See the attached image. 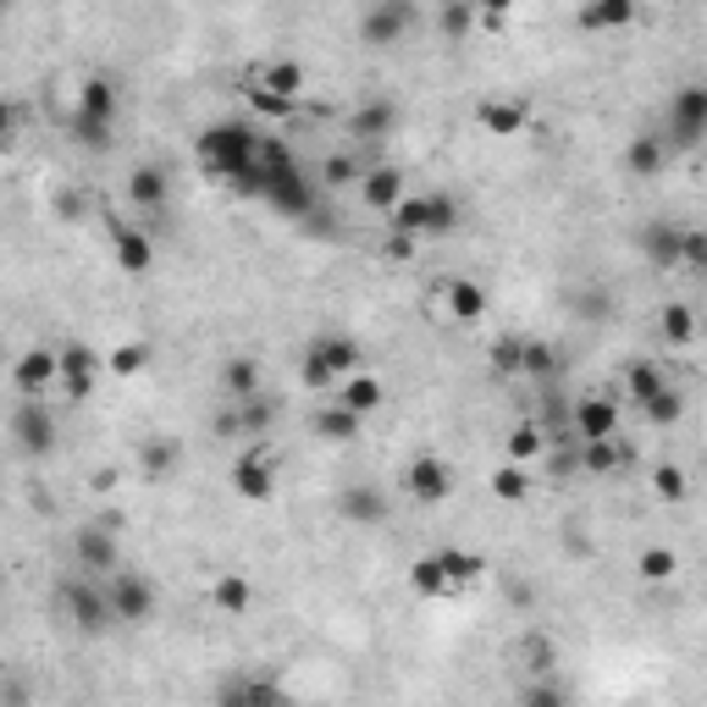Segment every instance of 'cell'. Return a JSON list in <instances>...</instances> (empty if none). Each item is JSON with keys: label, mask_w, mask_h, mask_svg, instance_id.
<instances>
[{"label": "cell", "mask_w": 707, "mask_h": 707, "mask_svg": "<svg viewBox=\"0 0 707 707\" xmlns=\"http://www.w3.org/2000/svg\"><path fill=\"white\" fill-rule=\"evenodd\" d=\"M271 210H282V216H309L315 210V183L304 177V166L287 155V144L282 139H271L265 133V144H260V166H254V183H249Z\"/></svg>", "instance_id": "1"}, {"label": "cell", "mask_w": 707, "mask_h": 707, "mask_svg": "<svg viewBox=\"0 0 707 707\" xmlns=\"http://www.w3.org/2000/svg\"><path fill=\"white\" fill-rule=\"evenodd\" d=\"M260 144H265V133H254L249 122H210L199 133V161H205L210 177L249 188L254 166H260Z\"/></svg>", "instance_id": "2"}, {"label": "cell", "mask_w": 707, "mask_h": 707, "mask_svg": "<svg viewBox=\"0 0 707 707\" xmlns=\"http://www.w3.org/2000/svg\"><path fill=\"white\" fill-rule=\"evenodd\" d=\"M62 608H67L73 630H84V635H106V630L117 624L111 591H106L95 575H78V580H67V591H62Z\"/></svg>", "instance_id": "3"}, {"label": "cell", "mask_w": 707, "mask_h": 707, "mask_svg": "<svg viewBox=\"0 0 707 707\" xmlns=\"http://www.w3.org/2000/svg\"><path fill=\"white\" fill-rule=\"evenodd\" d=\"M404 492L415 498V503H448L454 498V465L443 459V454H415L410 465H404Z\"/></svg>", "instance_id": "4"}, {"label": "cell", "mask_w": 707, "mask_h": 707, "mask_svg": "<svg viewBox=\"0 0 707 707\" xmlns=\"http://www.w3.org/2000/svg\"><path fill=\"white\" fill-rule=\"evenodd\" d=\"M415 7H410V0H377V7H366V18H360V40L366 45H399L410 29H415Z\"/></svg>", "instance_id": "5"}, {"label": "cell", "mask_w": 707, "mask_h": 707, "mask_svg": "<svg viewBox=\"0 0 707 707\" xmlns=\"http://www.w3.org/2000/svg\"><path fill=\"white\" fill-rule=\"evenodd\" d=\"M12 443H18L29 459H40V454L56 448V415L45 410V399H23V404H18V415H12Z\"/></svg>", "instance_id": "6"}, {"label": "cell", "mask_w": 707, "mask_h": 707, "mask_svg": "<svg viewBox=\"0 0 707 707\" xmlns=\"http://www.w3.org/2000/svg\"><path fill=\"white\" fill-rule=\"evenodd\" d=\"M707 133V84H685L668 100V144H696Z\"/></svg>", "instance_id": "7"}, {"label": "cell", "mask_w": 707, "mask_h": 707, "mask_svg": "<svg viewBox=\"0 0 707 707\" xmlns=\"http://www.w3.org/2000/svg\"><path fill=\"white\" fill-rule=\"evenodd\" d=\"M12 382H18L23 399H45L62 382V348H29V354H18Z\"/></svg>", "instance_id": "8"}, {"label": "cell", "mask_w": 707, "mask_h": 707, "mask_svg": "<svg viewBox=\"0 0 707 707\" xmlns=\"http://www.w3.org/2000/svg\"><path fill=\"white\" fill-rule=\"evenodd\" d=\"M232 487H238V498H249V503H265V498L276 492V459H271L265 443H249V454L232 465Z\"/></svg>", "instance_id": "9"}, {"label": "cell", "mask_w": 707, "mask_h": 707, "mask_svg": "<svg viewBox=\"0 0 707 707\" xmlns=\"http://www.w3.org/2000/svg\"><path fill=\"white\" fill-rule=\"evenodd\" d=\"M106 591H111L117 624H144V619L155 613V586H150L139 569H128V575H111V580H106Z\"/></svg>", "instance_id": "10"}, {"label": "cell", "mask_w": 707, "mask_h": 707, "mask_svg": "<svg viewBox=\"0 0 707 707\" xmlns=\"http://www.w3.org/2000/svg\"><path fill=\"white\" fill-rule=\"evenodd\" d=\"M575 437H580V443H613V437H619V399L586 393V399L575 404Z\"/></svg>", "instance_id": "11"}, {"label": "cell", "mask_w": 707, "mask_h": 707, "mask_svg": "<svg viewBox=\"0 0 707 707\" xmlns=\"http://www.w3.org/2000/svg\"><path fill=\"white\" fill-rule=\"evenodd\" d=\"M100 371H106V360H100L95 348H84V342H67V348H62V388H67L73 399H95Z\"/></svg>", "instance_id": "12"}, {"label": "cell", "mask_w": 707, "mask_h": 707, "mask_svg": "<svg viewBox=\"0 0 707 707\" xmlns=\"http://www.w3.org/2000/svg\"><path fill=\"white\" fill-rule=\"evenodd\" d=\"M360 199H366L377 216H393V210L410 199V188H404V172H399V166H371V172L360 177Z\"/></svg>", "instance_id": "13"}, {"label": "cell", "mask_w": 707, "mask_h": 707, "mask_svg": "<svg viewBox=\"0 0 707 707\" xmlns=\"http://www.w3.org/2000/svg\"><path fill=\"white\" fill-rule=\"evenodd\" d=\"M221 399L227 404L260 399V360H254V354H227V360H221Z\"/></svg>", "instance_id": "14"}, {"label": "cell", "mask_w": 707, "mask_h": 707, "mask_svg": "<svg viewBox=\"0 0 707 707\" xmlns=\"http://www.w3.org/2000/svg\"><path fill=\"white\" fill-rule=\"evenodd\" d=\"M679 238H685V227H674V221H646V227H641V254H646V265L679 271Z\"/></svg>", "instance_id": "15"}, {"label": "cell", "mask_w": 707, "mask_h": 707, "mask_svg": "<svg viewBox=\"0 0 707 707\" xmlns=\"http://www.w3.org/2000/svg\"><path fill=\"white\" fill-rule=\"evenodd\" d=\"M73 553H78L84 575H111V569H117V542H111L106 525H84V531L73 536Z\"/></svg>", "instance_id": "16"}, {"label": "cell", "mask_w": 707, "mask_h": 707, "mask_svg": "<svg viewBox=\"0 0 707 707\" xmlns=\"http://www.w3.org/2000/svg\"><path fill=\"white\" fill-rule=\"evenodd\" d=\"M337 509H342V520H354V525H382V520H388V498H382V487H371V481L342 487Z\"/></svg>", "instance_id": "17"}, {"label": "cell", "mask_w": 707, "mask_h": 707, "mask_svg": "<svg viewBox=\"0 0 707 707\" xmlns=\"http://www.w3.org/2000/svg\"><path fill=\"white\" fill-rule=\"evenodd\" d=\"M476 122H481L492 139H514V133H525L531 106H525V100H481V106H476Z\"/></svg>", "instance_id": "18"}, {"label": "cell", "mask_w": 707, "mask_h": 707, "mask_svg": "<svg viewBox=\"0 0 707 707\" xmlns=\"http://www.w3.org/2000/svg\"><path fill=\"white\" fill-rule=\"evenodd\" d=\"M348 133H354V139H366V144H377V139L399 133V106H393V100H366L360 111L348 117Z\"/></svg>", "instance_id": "19"}, {"label": "cell", "mask_w": 707, "mask_h": 707, "mask_svg": "<svg viewBox=\"0 0 707 707\" xmlns=\"http://www.w3.org/2000/svg\"><path fill=\"white\" fill-rule=\"evenodd\" d=\"M304 62H293V56H276V62H265L260 67V78H254V89H265V95H276V100H298L304 95Z\"/></svg>", "instance_id": "20"}, {"label": "cell", "mask_w": 707, "mask_h": 707, "mask_svg": "<svg viewBox=\"0 0 707 707\" xmlns=\"http://www.w3.org/2000/svg\"><path fill=\"white\" fill-rule=\"evenodd\" d=\"M337 404H342V410H354V415L366 421V415H377V410L388 404V388H382L371 371H360V377H348V382L337 388Z\"/></svg>", "instance_id": "21"}, {"label": "cell", "mask_w": 707, "mask_h": 707, "mask_svg": "<svg viewBox=\"0 0 707 707\" xmlns=\"http://www.w3.org/2000/svg\"><path fill=\"white\" fill-rule=\"evenodd\" d=\"M111 238H117V265H122L128 276H144V271L155 265V249H150V238H144L139 227L117 221V227H111Z\"/></svg>", "instance_id": "22"}, {"label": "cell", "mask_w": 707, "mask_h": 707, "mask_svg": "<svg viewBox=\"0 0 707 707\" xmlns=\"http://www.w3.org/2000/svg\"><path fill=\"white\" fill-rule=\"evenodd\" d=\"M443 309L454 315V320H481L487 315V287L481 282H470V276H454L448 287H443Z\"/></svg>", "instance_id": "23"}, {"label": "cell", "mask_w": 707, "mask_h": 707, "mask_svg": "<svg viewBox=\"0 0 707 707\" xmlns=\"http://www.w3.org/2000/svg\"><path fill=\"white\" fill-rule=\"evenodd\" d=\"M315 354H320V360L331 366V377H337V382L360 377V360H366V354H360V342H354V337H342V331H331V337H315Z\"/></svg>", "instance_id": "24"}, {"label": "cell", "mask_w": 707, "mask_h": 707, "mask_svg": "<svg viewBox=\"0 0 707 707\" xmlns=\"http://www.w3.org/2000/svg\"><path fill=\"white\" fill-rule=\"evenodd\" d=\"M575 23L586 34H602V29H630L635 23V0H591V7L575 12Z\"/></svg>", "instance_id": "25"}, {"label": "cell", "mask_w": 707, "mask_h": 707, "mask_svg": "<svg viewBox=\"0 0 707 707\" xmlns=\"http://www.w3.org/2000/svg\"><path fill=\"white\" fill-rule=\"evenodd\" d=\"M360 426L366 421L354 415V410H342L337 399L315 410V437H326V443H360Z\"/></svg>", "instance_id": "26"}, {"label": "cell", "mask_w": 707, "mask_h": 707, "mask_svg": "<svg viewBox=\"0 0 707 707\" xmlns=\"http://www.w3.org/2000/svg\"><path fill=\"white\" fill-rule=\"evenodd\" d=\"M78 117L111 128V117H117V89H111V78H84V89H78Z\"/></svg>", "instance_id": "27"}, {"label": "cell", "mask_w": 707, "mask_h": 707, "mask_svg": "<svg viewBox=\"0 0 707 707\" xmlns=\"http://www.w3.org/2000/svg\"><path fill=\"white\" fill-rule=\"evenodd\" d=\"M657 337H663L668 348H685V342H696V309H690L685 298L663 304V309H657Z\"/></svg>", "instance_id": "28"}, {"label": "cell", "mask_w": 707, "mask_h": 707, "mask_svg": "<svg viewBox=\"0 0 707 707\" xmlns=\"http://www.w3.org/2000/svg\"><path fill=\"white\" fill-rule=\"evenodd\" d=\"M128 199L139 210H161L166 205V172L161 166H133L128 172Z\"/></svg>", "instance_id": "29"}, {"label": "cell", "mask_w": 707, "mask_h": 707, "mask_svg": "<svg viewBox=\"0 0 707 707\" xmlns=\"http://www.w3.org/2000/svg\"><path fill=\"white\" fill-rule=\"evenodd\" d=\"M624 393H630L641 410H646L652 399H663V393H668V382H663V366H657V360H635V366L624 371Z\"/></svg>", "instance_id": "30"}, {"label": "cell", "mask_w": 707, "mask_h": 707, "mask_svg": "<svg viewBox=\"0 0 707 707\" xmlns=\"http://www.w3.org/2000/svg\"><path fill=\"white\" fill-rule=\"evenodd\" d=\"M177 465H183V443H172V437H150V443H139V470H144L150 481L172 476Z\"/></svg>", "instance_id": "31"}, {"label": "cell", "mask_w": 707, "mask_h": 707, "mask_svg": "<svg viewBox=\"0 0 707 707\" xmlns=\"http://www.w3.org/2000/svg\"><path fill=\"white\" fill-rule=\"evenodd\" d=\"M624 172H630V177H657V172H663V133H641V139H630V150H624Z\"/></svg>", "instance_id": "32"}, {"label": "cell", "mask_w": 707, "mask_h": 707, "mask_svg": "<svg viewBox=\"0 0 707 707\" xmlns=\"http://www.w3.org/2000/svg\"><path fill=\"white\" fill-rule=\"evenodd\" d=\"M210 602H216L221 613H249V602H254V586H249L238 569H227V575H216V586H210Z\"/></svg>", "instance_id": "33"}, {"label": "cell", "mask_w": 707, "mask_h": 707, "mask_svg": "<svg viewBox=\"0 0 707 707\" xmlns=\"http://www.w3.org/2000/svg\"><path fill=\"white\" fill-rule=\"evenodd\" d=\"M437 564L448 569L454 586H476V580L487 575V558H481V553H465V547H437Z\"/></svg>", "instance_id": "34"}, {"label": "cell", "mask_w": 707, "mask_h": 707, "mask_svg": "<svg viewBox=\"0 0 707 707\" xmlns=\"http://www.w3.org/2000/svg\"><path fill=\"white\" fill-rule=\"evenodd\" d=\"M410 586H415L421 597H448V591H459V586L448 580V569L437 564V553H426V558L410 564Z\"/></svg>", "instance_id": "35"}, {"label": "cell", "mask_w": 707, "mask_h": 707, "mask_svg": "<svg viewBox=\"0 0 707 707\" xmlns=\"http://www.w3.org/2000/svg\"><path fill=\"white\" fill-rule=\"evenodd\" d=\"M487 487H492L498 503H525V498H531V470H525V465H498Z\"/></svg>", "instance_id": "36"}, {"label": "cell", "mask_w": 707, "mask_h": 707, "mask_svg": "<svg viewBox=\"0 0 707 707\" xmlns=\"http://www.w3.org/2000/svg\"><path fill=\"white\" fill-rule=\"evenodd\" d=\"M509 465H525L531 470V459H542V448H547V437H542V426H531V421H520L514 432H509Z\"/></svg>", "instance_id": "37"}, {"label": "cell", "mask_w": 707, "mask_h": 707, "mask_svg": "<svg viewBox=\"0 0 707 707\" xmlns=\"http://www.w3.org/2000/svg\"><path fill=\"white\" fill-rule=\"evenodd\" d=\"M635 575H641L646 586H663V580H674V575H679V558H674V547H641V558H635Z\"/></svg>", "instance_id": "38"}, {"label": "cell", "mask_w": 707, "mask_h": 707, "mask_svg": "<svg viewBox=\"0 0 707 707\" xmlns=\"http://www.w3.org/2000/svg\"><path fill=\"white\" fill-rule=\"evenodd\" d=\"M426 221H432V216H426V194H410V199L388 216V227H393L399 238H421V232H426Z\"/></svg>", "instance_id": "39"}, {"label": "cell", "mask_w": 707, "mask_h": 707, "mask_svg": "<svg viewBox=\"0 0 707 707\" xmlns=\"http://www.w3.org/2000/svg\"><path fill=\"white\" fill-rule=\"evenodd\" d=\"M580 465L591 470V476H613L619 465H624V443L613 437V443H580Z\"/></svg>", "instance_id": "40"}, {"label": "cell", "mask_w": 707, "mask_h": 707, "mask_svg": "<svg viewBox=\"0 0 707 707\" xmlns=\"http://www.w3.org/2000/svg\"><path fill=\"white\" fill-rule=\"evenodd\" d=\"M360 177H366V172H360V161H354L348 150H337V155L320 161V183H326V188H348V183H360Z\"/></svg>", "instance_id": "41"}, {"label": "cell", "mask_w": 707, "mask_h": 707, "mask_svg": "<svg viewBox=\"0 0 707 707\" xmlns=\"http://www.w3.org/2000/svg\"><path fill=\"white\" fill-rule=\"evenodd\" d=\"M106 366H111L117 377H139V371L150 366V342H117V348L106 354Z\"/></svg>", "instance_id": "42"}, {"label": "cell", "mask_w": 707, "mask_h": 707, "mask_svg": "<svg viewBox=\"0 0 707 707\" xmlns=\"http://www.w3.org/2000/svg\"><path fill=\"white\" fill-rule=\"evenodd\" d=\"M652 492H657L663 503H685V498H690V481H685L679 465H657V470H652Z\"/></svg>", "instance_id": "43"}, {"label": "cell", "mask_w": 707, "mask_h": 707, "mask_svg": "<svg viewBox=\"0 0 707 707\" xmlns=\"http://www.w3.org/2000/svg\"><path fill=\"white\" fill-rule=\"evenodd\" d=\"M520 657H525V674L531 679H553V641L547 635H525Z\"/></svg>", "instance_id": "44"}, {"label": "cell", "mask_w": 707, "mask_h": 707, "mask_svg": "<svg viewBox=\"0 0 707 707\" xmlns=\"http://www.w3.org/2000/svg\"><path fill=\"white\" fill-rule=\"evenodd\" d=\"M298 377H304V388L309 393H326V388H342L337 377H331V366L320 360V354H315V342L304 348V360H298Z\"/></svg>", "instance_id": "45"}, {"label": "cell", "mask_w": 707, "mask_h": 707, "mask_svg": "<svg viewBox=\"0 0 707 707\" xmlns=\"http://www.w3.org/2000/svg\"><path fill=\"white\" fill-rule=\"evenodd\" d=\"M476 23H481V12L459 7V0H454V7H443V12H437V34H443V40H465Z\"/></svg>", "instance_id": "46"}, {"label": "cell", "mask_w": 707, "mask_h": 707, "mask_svg": "<svg viewBox=\"0 0 707 707\" xmlns=\"http://www.w3.org/2000/svg\"><path fill=\"white\" fill-rule=\"evenodd\" d=\"M426 232H454L459 227V199L454 194H426Z\"/></svg>", "instance_id": "47"}, {"label": "cell", "mask_w": 707, "mask_h": 707, "mask_svg": "<svg viewBox=\"0 0 707 707\" xmlns=\"http://www.w3.org/2000/svg\"><path fill=\"white\" fill-rule=\"evenodd\" d=\"M238 415H243V437H265V432H271V421H276V404L260 393V399L238 404Z\"/></svg>", "instance_id": "48"}, {"label": "cell", "mask_w": 707, "mask_h": 707, "mask_svg": "<svg viewBox=\"0 0 707 707\" xmlns=\"http://www.w3.org/2000/svg\"><path fill=\"white\" fill-rule=\"evenodd\" d=\"M520 707H569V696H564V685H558V679H525Z\"/></svg>", "instance_id": "49"}, {"label": "cell", "mask_w": 707, "mask_h": 707, "mask_svg": "<svg viewBox=\"0 0 707 707\" xmlns=\"http://www.w3.org/2000/svg\"><path fill=\"white\" fill-rule=\"evenodd\" d=\"M679 271H707V227H685V238H679Z\"/></svg>", "instance_id": "50"}, {"label": "cell", "mask_w": 707, "mask_h": 707, "mask_svg": "<svg viewBox=\"0 0 707 707\" xmlns=\"http://www.w3.org/2000/svg\"><path fill=\"white\" fill-rule=\"evenodd\" d=\"M553 366H558V360H553L547 342H525V348H520V377H553Z\"/></svg>", "instance_id": "51"}, {"label": "cell", "mask_w": 707, "mask_h": 707, "mask_svg": "<svg viewBox=\"0 0 707 707\" xmlns=\"http://www.w3.org/2000/svg\"><path fill=\"white\" fill-rule=\"evenodd\" d=\"M679 415H685V399H679L674 388H668L663 399H652V404H646V421H652V426H674Z\"/></svg>", "instance_id": "52"}, {"label": "cell", "mask_w": 707, "mask_h": 707, "mask_svg": "<svg viewBox=\"0 0 707 707\" xmlns=\"http://www.w3.org/2000/svg\"><path fill=\"white\" fill-rule=\"evenodd\" d=\"M520 348H525L520 337H498V342H492V371L514 377V371H520Z\"/></svg>", "instance_id": "53"}, {"label": "cell", "mask_w": 707, "mask_h": 707, "mask_svg": "<svg viewBox=\"0 0 707 707\" xmlns=\"http://www.w3.org/2000/svg\"><path fill=\"white\" fill-rule=\"evenodd\" d=\"M73 139H78L84 150H111V128H106V122H84V117H73Z\"/></svg>", "instance_id": "54"}, {"label": "cell", "mask_w": 707, "mask_h": 707, "mask_svg": "<svg viewBox=\"0 0 707 707\" xmlns=\"http://www.w3.org/2000/svg\"><path fill=\"white\" fill-rule=\"evenodd\" d=\"M249 707H287L276 679H249Z\"/></svg>", "instance_id": "55"}, {"label": "cell", "mask_w": 707, "mask_h": 707, "mask_svg": "<svg viewBox=\"0 0 707 707\" xmlns=\"http://www.w3.org/2000/svg\"><path fill=\"white\" fill-rule=\"evenodd\" d=\"M249 106H254L260 117H287V111H293V100H276V95H265V89H249Z\"/></svg>", "instance_id": "56"}, {"label": "cell", "mask_w": 707, "mask_h": 707, "mask_svg": "<svg viewBox=\"0 0 707 707\" xmlns=\"http://www.w3.org/2000/svg\"><path fill=\"white\" fill-rule=\"evenodd\" d=\"M210 432H216V437H243V415H238V404H227V410H216V421H210Z\"/></svg>", "instance_id": "57"}, {"label": "cell", "mask_w": 707, "mask_h": 707, "mask_svg": "<svg viewBox=\"0 0 707 707\" xmlns=\"http://www.w3.org/2000/svg\"><path fill=\"white\" fill-rule=\"evenodd\" d=\"M575 309H580L586 320H602V315H608V293H602V287H591V293H580V298H575Z\"/></svg>", "instance_id": "58"}, {"label": "cell", "mask_w": 707, "mask_h": 707, "mask_svg": "<svg viewBox=\"0 0 707 707\" xmlns=\"http://www.w3.org/2000/svg\"><path fill=\"white\" fill-rule=\"evenodd\" d=\"M216 707H249V679H227L216 690Z\"/></svg>", "instance_id": "59"}, {"label": "cell", "mask_w": 707, "mask_h": 707, "mask_svg": "<svg viewBox=\"0 0 707 707\" xmlns=\"http://www.w3.org/2000/svg\"><path fill=\"white\" fill-rule=\"evenodd\" d=\"M56 216H62V221H78V216H84V194H62V199H56Z\"/></svg>", "instance_id": "60"}, {"label": "cell", "mask_w": 707, "mask_h": 707, "mask_svg": "<svg viewBox=\"0 0 707 707\" xmlns=\"http://www.w3.org/2000/svg\"><path fill=\"white\" fill-rule=\"evenodd\" d=\"M89 487H95V492H117V470H95Z\"/></svg>", "instance_id": "61"}, {"label": "cell", "mask_w": 707, "mask_h": 707, "mask_svg": "<svg viewBox=\"0 0 707 707\" xmlns=\"http://www.w3.org/2000/svg\"><path fill=\"white\" fill-rule=\"evenodd\" d=\"M503 18H509V7H487L481 12V29H503Z\"/></svg>", "instance_id": "62"}, {"label": "cell", "mask_w": 707, "mask_h": 707, "mask_svg": "<svg viewBox=\"0 0 707 707\" xmlns=\"http://www.w3.org/2000/svg\"><path fill=\"white\" fill-rule=\"evenodd\" d=\"M410 249H415V238H399V232H393V238H388V254H393V260H404V254H410Z\"/></svg>", "instance_id": "63"}, {"label": "cell", "mask_w": 707, "mask_h": 707, "mask_svg": "<svg viewBox=\"0 0 707 707\" xmlns=\"http://www.w3.org/2000/svg\"><path fill=\"white\" fill-rule=\"evenodd\" d=\"M624 707H646V701H624Z\"/></svg>", "instance_id": "64"}]
</instances>
